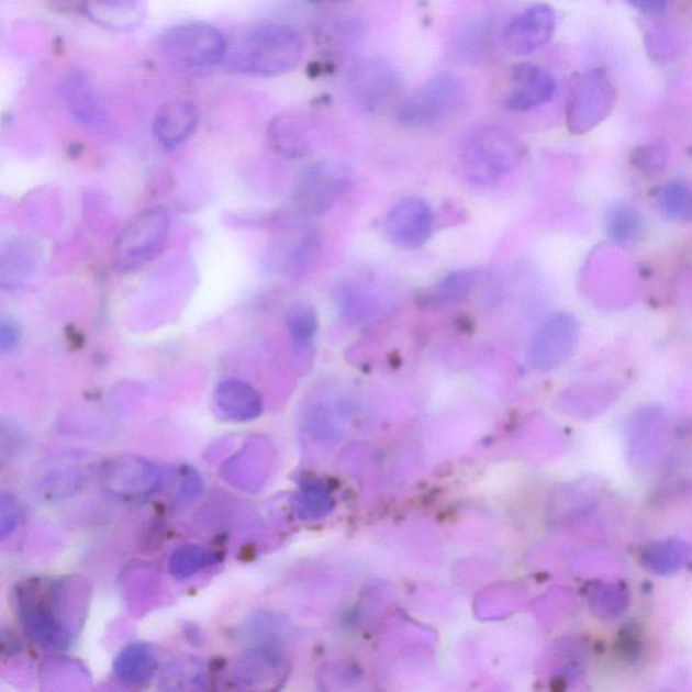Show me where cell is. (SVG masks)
<instances>
[{"mask_svg": "<svg viewBox=\"0 0 692 692\" xmlns=\"http://www.w3.org/2000/svg\"><path fill=\"white\" fill-rule=\"evenodd\" d=\"M303 53L304 41L294 27L264 23L228 43L225 64L233 74L277 78L297 68Z\"/></svg>", "mask_w": 692, "mask_h": 692, "instance_id": "cell-1", "label": "cell"}, {"mask_svg": "<svg viewBox=\"0 0 692 692\" xmlns=\"http://www.w3.org/2000/svg\"><path fill=\"white\" fill-rule=\"evenodd\" d=\"M521 141L509 129L485 126L475 132L462 150V168L471 183L490 186L521 163Z\"/></svg>", "mask_w": 692, "mask_h": 692, "instance_id": "cell-2", "label": "cell"}, {"mask_svg": "<svg viewBox=\"0 0 692 692\" xmlns=\"http://www.w3.org/2000/svg\"><path fill=\"white\" fill-rule=\"evenodd\" d=\"M226 35L208 22H187L164 33L161 51L172 66L183 70H204L225 63Z\"/></svg>", "mask_w": 692, "mask_h": 692, "instance_id": "cell-3", "label": "cell"}, {"mask_svg": "<svg viewBox=\"0 0 692 692\" xmlns=\"http://www.w3.org/2000/svg\"><path fill=\"white\" fill-rule=\"evenodd\" d=\"M60 584L26 585L20 594L21 623L29 638L44 650H66L72 643L60 606Z\"/></svg>", "mask_w": 692, "mask_h": 692, "instance_id": "cell-4", "label": "cell"}, {"mask_svg": "<svg viewBox=\"0 0 692 692\" xmlns=\"http://www.w3.org/2000/svg\"><path fill=\"white\" fill-rule=\"evenodd\" d=\"M466 99L465 81L451 74L437 75L402 103L397 121L409 127L436 125L459 111Z\"/></svg>", "mask_w": 692, "mask_h": 692, "instance_id": "cell-5", "label": "cell"}, {"mask_svg": "<svg viewBox=\"0 0 692 692\" xmlns=\"http://www.w3.org/2000/svg\"><path fill=\"white\" fill-rule=\"evenodd\" d=\"M615 88L605 70L598 68L579 76L567 105V126L584 134L605 121L614 108Z\"/></svg>", "mask_w": 692, "mask_h": 692, "instance_id": "cell-6", "label": "cell"}, {"mask_svg": "<svg viewBox=\"0 0 692 692\" xmlns=\"http://www.w3.org/2000/svg\"><path fill=\"white\" fill-rule=\"evenodd\" d=\"M169 227L166 209L143 211L121 233L114 245V260L121 271H134L148 263L160 249Z\"/></svg>", "mask_w": 692, "mask_h": 692, "instance_id": "cell-7", "label": "cell"}, {"mask_svg": "<svg viewBox=\"0 0 692 692\" xmlns=\"http://www.w3.org/2000/svg\"><path fill=\"white\" fill-rule=\"evenodd\" d=\"M349 90L361 108L377 111L386 108L402 92L403 78L384 58H366L351 68Z\"/></svg>", "mask_w": 692, "mask_h": 692, "instance_id": "cell-8", "label": "cell"}, {"mask_svg": "<svg viewBox=\"0 0 692 692\" xmlns=\"http://www.w3.org/2000/svg\"><path fill=\"white\" fill-rule=\"evenodd\" d=\"M580 325L570 313L550 315L538 327L529 348V361L538 371H553L573 355L579 342Z\"/></svg>", "mask_w": 692, "mask_h": 692, "instance_id": "cell-9", "label": "cell"}, {"mask_svg": "<svg viewBox=\"0 0 692 692\" xmlns=\"http://www.w3.org/2000/svg\"><path fill=\"white\" fill-rule=\"evenodd\" d=\"M160 482L157 468L137 456H123L103 468L102 483L111 495L139 501L154 494Z\"/></svg>", "mask_w": 692, "mask_h": 692, "instance_id": "cell-10", "label": "cell"}, {"mask_svg": "<svg viewBox=\"0 0 692 692\" xmlns=\"http://www.w3.org/2000/svg\"><path fill=\"white\" fill-rule=\"evenodd\" d=\"M555 29V10L545 3L533 4L504 29V48L515 56L532 55L549 43Z\"/></svg>", "mask_w": 692, "mask_h": 692, "instance_id": "cell-11", "label": "cell"}, {"mask_svg": "<svg viewBox=\"0 0 692 692\" xmlns=\"http://www.w3.org/2000/svg\"><path fill=\"white\" fill-rule=\"evenodd\" d=\"M433 225L434 215L429 204L418 198H406L391 209L384 231L392 244L414 249L431 238Z\"/></svg>", "mask_w": 692, "mask_h": 692, "instance_id": "cell-12", "label": "cell"}, {"mask_svg": "<svg viewBox=\"0 0 692 692\" xmlns=\"http://www.w3.org/2000/svg\"><path fill=\"white\" fill-rule=\"evenodd\" d=\"M345 178L330 166L310 167L299 179L295 190V203L302 213L320 215L332 207L343 192Z\"/></svg>", "mask_w": 692, "mask_h": 692, "instance_id": "cell-13", "label": "cell"}, {"mask_svg": "<svg viewBox=\"0 0 692 692\" xmlns=\"http://www.w3.org/2000/svg\"><path fill=\"white\" fill-rule=\"evenodd\" d=\"M555 91L556 81L547 69L536 64L522 63L513 69L512 91L506 105L509 110L525 113L549 102Z\"/></svg>", "mask_w": 692, "mask_h": 692, "instance_id": "cell-14", "label": "cell"}, {"mask_svg": "<svg viewBox=\"0 0 692 692\" xmlns=\"http://www.w3.org/2000/svg\"><path fill=\"white\" fill-rule=\"evenodd\" d=\"M198 123L197 105L185 99H175L158 109L154 121V136L161 148L172 150L196 133Z\"/></svg>", "mask_w": 692, "mask_h": 692, "instance_id": "cell-15", "label": "cell"}, {"mask_svg": "<svg viewBox=\"0 0 692 692\" xmlns=\"http://www.w3.org/2000/svg\"><path fill=\"white\" fill-rule=\"evenodd\" d=\"M86 15L111 32H129L143 23L148 0H85Z\"/></svg>", "mask_w": 692, "mask_h": 692, "instance_id": "cell-16", "label": "cell"}, {"mask_svg": "<svg viewBox=\"0 0 692 692\" xmlns=\"http://www.w3.org/2000/svg\"><path fill=\"white\" fill-rule=\"evenodd\" d=\"M215 404L227 420L249 422L263 413V401L254 387L239 379L221 381L215 390Z\"/></svg>", "mask_w": 692, "mask_h": 692, "instance_id": "cell-17", "label": "cell"}, {"mask_svg": "<svg viewBox=\"0 0 692 692\" xmlns=\"http://www.w3.org/2000/svg\"><path fill=\"white\" fill-rule=\"evenodd\" d=\"M64 102L70 115L85 125H97L104 121V110L96 88L85 74L75 70L64 79L60 87Z\"/></svg>", "mask_w": 692, "mask_h": 692, "instance_id": "cell-18", "label": "cell"}, {"mask_svg": "<svg viewBox=\"0 0 692 692\" xmlns=\"http://www.w3.org/2000/svg\"><path fill=\"white\" fill-rule=\"evenodd\" d=\"M156 668L157 659L154 650L141 643L127 645L114 662L116 678L123 683L134 685L148 683L154 678Z\"/></svg>", "mask_w": 692, "mask_h": 692, "instance_id": "cell-19", "label": "cell"}, {"mask_svg": "<svg viewBox=\"0 0 692 692\" xmlns=\"http://www.w3.org/2000/svg\"><path fill=\"white\" fill-rule=\"evenodd\" d=\"M605 227L614 243L633 245L640 243L647 232V225L640 210L630 204L618 203L606 213Z\"/></svg>", "mask_w": 692, "mask_h": 692, "instance_id": "cell-20", "label": "cell"}, {"mask_svg": "<svg viewBox=\"0 0 692 692\" xmlns=\"http://www.w3.org/2000/svg\"><path fill=\"white\" fill-rule=\"evenodd\" d=\"M690 559V547L680 539L648 545L643 553L644 565L658 574H672L685 566Z\"/></svg>", "mask_w": 692, "mask_h": 692, "instance_id": "cell-21", "label": "cell"}, {"mask_svg": "<svg viewBox=\"0 0 692 692\" xmlns=\"http://www.w3.org/2000/svg\"><path fill=\"white\" fill-rule=\"evenodd\" d=\"M269 134H271L272 143L279 154L292 158L308 154L309 141L304 134L302 122L295 116H280L272 123Z\"/></svg>", "mask_w": 692, "mask_h": 692, "instance_id": "cell-22", "label": "cell"}, {"mask_svg": "<svg viewBox=\"0 0 692 692\" xmlns=\"http://www.w3.org/2000/svg\"><path fill=\"white\" fill-rule=\"evenodd\" d=\"M286 325L297 349L304 351L312 348L319 331V315L312 304L308 302L292 304L286 315Z\"/></svg>", "mask_w": 692, "mask_h": 692, "instance_id": "cell-23", "label": "cell"}, {"mask_svg": "<svg viewBox=\"0 0 692 692\" xmlns=\"http://www.w3.org/2000/svg\"><path fill=\"white\" fill-rule=\"evenodd\" d=\"M662 213L677 222L692 221V189L683 181L673 180L662 189L660 197Z\"/></svg>", "mask_w": 692, "mask_h": 692, "instance_id": "cell-24", "label": "cell"}, {"mask_svg": "<svg viewBox=\"0 0 692 692\" xmlns=\"http://www.w3.org/2000/svg\"><path fill=\"white\" fill-rule=\"evenodd\" d=\"M203 682L202 667L193 660L171 662L161 678L164 685L169 684L166 690L199 689Z\"/></svg>", "mask_w": 692, "mask_h": 692, "instance_id": "cell-25", "label": "cell"}, {"mask_svg": "<svg viewBox=\"0 0 692 692\" xmlns=\"http://www.w3.org/2000/svg\"><path fill=\"white\" fill-rule=\"evenodd\" d=\"M208 554L199 545H183L175 550L169 559V572L178 580L193 577L207 566Z\"/></svg>", "mask_w": 692, "mask_h": 692, "instance_id": "cell-26", "label": "cell"}, {"mask_svg": "<svg viewBox=\"0 0 692 692\" xmlns=\"http://www.w3.org/2000/svg\"><path fill=\"white\" fill-rule=\"evenodd\" d=\"M473 277L468 272L451 274L437 287L434 298L443 302H459L472 290Z\"/></svg>", "mask_w": 692, "mask_h": 692, "instance_id": "cell-27", "label": "cell"}, {"mask_svg": "<svg viewBox=\"0 0 692 692\" xmlns=\"http://www.w3.org/2000/svg\"><path fill=\"white\" fill-rule=\"evenodd\" d=\"M18 520H20V507L16 501L13 496L3 494L2 503H0V535L3 539L13 533Z\"/></svg>", "mask_w": 692, "mask_h": 692, "instance_id": "cell-28", "label": "cell"}, {"mask_svg": "<svg viewBox=\"0 0 692 692\" xmlns=\"http://www.w3.org/2000/svg\"><path fill=\"white\" fill-rule=\"evenodd\" d=\"M22 342V327L14 319H2L0 322V351L10 354Z\"/></svg>", "mask_w": 692, "mask_h": 692, "instance_id": "cell-29", "label": "cell"}, {"mask_svg": "<svg viewBox=\"0 0 692 692\" xmlns=\"http://www.w3.org/2000/svg\"><path fill=\"white\" fill-rule=\"evenodd\" d=\"M635 160L637 161V167L649 169V171H658L659 168L661 169L665 166L666 154L659 145L645 146V148L637 150Z\"/></svg>", "mask_w": 692, "mask_h": 692, "instance_id": "cell-30", "label": "cell"}, {"mask_svg": "<svg viewBox=\"0 0 692 692\" xmlns=\"http://www.w3.org/2000/svg\"><path fill=\"white\" fill-rule=\"evenodd\" d=\"M643 647L641 635L637 630L627 629L620 637V650L626 659H635Z\"/></svg>", "mask_w": 692, "mask_h": 692, "instance_id": "cell-31", "label": "cell"}, {"mask_svg": "<svg viewBox=\"0 0 692 692\" xmlns=\"http://www.w3.org/2000/svg\"><path fill=\"white\" fill-rule=\"evenodd\" d=\"M201 490L202 480L199 478L197 471H193L192 468L187 469V471L181 475V498H196Z\"/></svg>", "mask_w": 692, "mask_h": 692, "instance_id": "cell-32", "label": "cell"}, {"mask_svg": "<svg viewBox=\"0 0 692 692\" xmlns=\"http://www.w3.org/2000/svg\"><path fill=\"white\" fill-rule=\"evenodd\" d=\"M633 9L647 15H660L668 8V0H626Z\"/></svg>", "mask_w": 692, "mask_h": 692, "instance_id": "cell-33", "label": "cell"}, {"mask_svg": "<svg viewBox=\"0 0 692 692\" xmlns=\"http://www.w3.org/2000/svg\"><path fill=\"white\" fill-rule=\"evenodd\" d=\"M312 2L342 4V3L350 2V0H312Z\"/></svg>", "mask_w": 692, "mask_h": 692, "instance_id": "cell-34", "label": "cell"}]
</instances>
